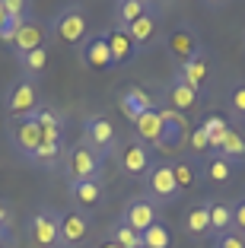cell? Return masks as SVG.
<instances>
[{"label":"cell","instance_id":"obj_1","mask_svg":"<svg viewBox=\"0 0 245 248\" xmlns=\"http://www.w3.org/2000/svg\"><path fill=\"white\" fill-rule=\"evenodd\" d=\"M102 169H105V159L96 153L93 146H86L83 140H77L73 146L64 150V159H61V172H64L67 182H102Z\"/></svg>","mask_w":245,"mask_h":248},{"label":"cell","instance_id":"obj_2","mask_svg":"<svg viewBox=\"0 0 245 248\" xmlns=\"http://www.w3.org/2000/svg\"><path fill=\"white\" fill-rule=\"evenodd\" d=\"M144 197H150L153 207H169L181 197L179 185L172 178V162L169 159H156L150 166V172L144 175Z\"/></svg>","mask_w":245,"mask_h":248},{"label":"cell","instance_id":"obj_3","mask_svg":"<svg viewBox=\"0 0 245 248\" xmlns=\"http://www.w3.org/2000/svg\"><path fill=\"white\" fill-rule=\"evenodd\" d=\"M86 13H83V7H77V3H67V7L58 10V16L51 19V32H54V38H58L61 45H67V48H80V45L86 42Z\"/></svg>","mask_w":245,"mask_h":248},{"label":"cell","instance_id":"obj_4","mask_svg":"<svg viewBox=\"0 0 245 248\" xmlns=\"http://www.w3.org/2000/svg\"><path fill=\"white\" fill-rule=\"evenodd\" d=\"M115 162L128 178H144L156 159H153V150L147 143H140L137 137H124V140H118Z\"/></svg>","mask_w":245,"mask_h":248},{"label":"cell","instance_id":"obj_5","mask_svg":"<svg viewBox=\"0 0 245 248\" xmlns=\"http://www.w3.org/2000/svg\"><path fill=\"white\" fill-rule=\"evenodd\" d=\"M80 140L86 146H93L102 159L115 156V150H118V131L105 115H89L86 121H83V137Z\"/></svg>","mask_w":245,"mask_h":248},{"label":"cell","instance_id":"obj_6","mask_svg":"<svg viewBox=\"0 0 245 248\" xmlns=\"http://www.w3.org/2000/svg\"><path fill=\"white\" fill-rule=\"evenodd\" d=\"M38 105H42V102H38V89H35V83L26 80V77H19V80L7 89V95H3V108H7L10 121L29 118Z\"/></svg>","mask_w":245,"mask_h":248},{"label":"cell","instance_id":"obj_7","mask_svg":"<svg viewBox=\"0 0 245 248\" xmlns=\"http://www.w3.org/2000/svg\"><path fill=\"white\" fill-rule=\"evenodd\" d=\"M188 134H191L188 118L179 115V111L163 108V134H159L156 153H179V150H185L188 146Z\"/></svg>","mask_w":245,"mask_h":248},{"label":"cell","instance_id":"obj_8","mask_svg":"<svg viewBox=\"0 0 245 248\" xmlns=\"http://www.w3.org/2000/svg\"><path fill=\"white\" fill-rule=\"evenodd\" d=\"M45 42H48V29H45V22L38 19L35 13H29L26 19L19 22V29H16L10 48L16 51V58H22V54L35 51V48H45Z\"/></svg>","mask_w":245,"mask_h":248},{"label":"cell","instance_id":"obj_9","mask_svg":"<svg viewBox=\"0 0 245 248\" xmlns=\"http://www.w3.org/2000/svg\"><path fill=\"white\" fill-rule=\"evenodd\" d=\"M121 219L128 223L134 232H147V229L153 226L159 219V207H153V201L150 197H144V194H134V197H128L124 201V207H121Z\"/></svg>","mask_w":245,"mask_h":248},{"label":"cell","instance_id":"obj_10","mask_svg":"<svg viewBox=\"0 0 245 248\" xmlns=\"http://www.w3.org/2000/svg\"><path fill=\"white\" fill-rule=\"evenodd\" d=\"M89 235V217L77 210H64L58 217V248H80Z\"/></svg>","mask_w":245,"mask_h":248},{"label":"cell","instance_id":"obj_11","mask_svg":"<svg viewBox=\"0 0 245 248\" xmlns=\"http://www.w3.org/2000/svg\"><path fill=\"white\" fill-rule=\"evenodd\" d=\"M10 143H13V150L22 156V159H29L38 146L45 143L42 127H38L35 118L29 115V118H22V121H13V124H10Z\"/></svg>","mask_w":245,"mask_h":248},{"label":"cell","instance_id":"obj_12","mask_svg":"<svg viewBox=\"0 0 245 248\" xmlns=\"http://www.w3.org/2000/svg\"><path fill=\"white\" fill-rule=\"evenodd\" d=\"M172 80H179L181 86H188L191 93L201 95L204 89H207V80H210V58L201 51L191 61H185V64H175V77Z\"/></svg>","mask_w":245,"mask_h":248},{"label":"cell","instance_id":"obj_13","mask_svg":"<svg viewBox=\"0 0 245 248\" xmlns=\"http://www.w3.org/2000/svg\"><path fill=\"white\" fill-rule=\"evenodd\" d=\"M58 210L42 207L38 213H32L29 219V235L38 248H58Z\"/></svg>","mask_w":245,"mask_h":248},{"label":"cell","instance_id":"obj_14","mask_svg":"<svg viewBox=\"0 0 245 248\" xmlns=\"http://www.w3.org/2000/svg\"><path fill=\"white\" fill-rule=\"evenodd\" d=\"M118 108H121V115L128 118L131 124H134L140 115L159 108V99H156V95H150L144 86H128L121 95H118Z\"/></svg>","mask_w":245,"mask_h":248},{"label":"cell","instance_id":"obj_15","mask_svg":"<svg viewBox=\"0 0 245 248\" xmlns=\"http://www.w3.org/2000/svg\"><path fill=\"white\" fill-rule=\"evenodd\" d=\"M80 61H83L86 70H115L105 32H99V35H86V42L80 45Z\"/></svg>","mask_w":245,"mask_h":248},{"label":"cell","instance_id":"obj_16","mask_svg":"<svg viewBox=\"0 0 245 248\" xmlns=\"http://www.w3.org/2000/svg\"><path fill=\"white\" fill-rule=\"evenodd\" d=\"M159 26H163V7H153L147 16H140L134 26H128V35L134 38V45H137V51H147V48H153L159 38Z\"/></svg>","mask_w":245,"mask_h":248},{"label":"cell","instance_id":"obj_17","mask_svg":"<svg viewBox=\"0 0 245 248\" xmlns=\"http://www.w3.org/2000/svg\"><path fill=\"white\" fill-rule=\"evenodd\" d=\"M163 108L169 111H179V115H195L197 108H201V95L191 93L188 86H181L179 80H172L166 89H163Z\"/></svg>","mask_w":245,"mask_h":248},{"label":"cell","instance_id":"obj_18","mask_svg":"<svg viewBox=\"0 0 245 248\" xmlns=\"http://www.w3.org/2000/svg\"><path fill=\"white\" fill-rule=\"evenodd\" d=\"M105 38H108V51H112V64H115V70L118 67H128V64H134V58H137V45H134V38L128 35V29H118V26H112V29L105 32Z\"/></svg>","mask_w":245,"mask_h":248},{"label":"cell","instance_id":"obj_19","mask_svg":"<svg viewBox=\"0 0 245 248\" xmlns=\"http://www.w3.org/2000/svg\"><path fill=\"white\" fill-rule=\"evenodd\" d=\"M32 118L38 121L45 140H51V143H64L67 140V118H64V111H54L51 105H38V108L32 111Z\"/></svg>","mask_w":245,"mask_h":248},{"label":"cell","instance_id":"obj_20","mask_svg":"<svg viewBox=\"0 0 245 248\" xmlns=\"http://www.w3.org/2000/svg\"><path fill=\"white\" fill-rule=\"evenodd\" d=\"M166 48H169V54L175 58V64H185V61H191L195 54H201V42H197L195 29H188V26L175 29L172 35L166 38Z\"/></svg>","mask_w":245,"mask_h":248},{"label":"cell","instance_id":"obj_21","mask_svg":"<svg viewBox=\"0 0 245 248\" xmlns=\"http://www.w3.org/2000/svg\"><path fill=\"white\" fill-rule=\"evenodd\" d=\"M134 127V134L131 137H137L140 143H147L156 153V146H159V134H163V105L159 108H153V111H147V115H140L137 121L131 124Z\"/></svg>","mask_w":245,"mask_h":248},{"label":"cell","instance_id":"obj_22","mask_svg":"<svg viewBox=\"0 0 245 248\" xmlns=\"http://www.w3.org/2000/svg\"><path fill=\"white\" fill-rule=\"evenodd\" d=\"M70 201H73V210L77 213H93L96 207L102 204V182H73L70 185Z\"/></svg>","mask_w":245,"mask_h":248},{"label":"cell","instance_id":"obj_23","mask_svg":"<svg viewBox=\"0 0 245 248\" xmlns=\"http://www.w3.org/2000/svg\"><path fill=\"white\" fill-rule=\"evenodd\" d=\"M181 229H185L188 239H204V235L210 232V201H197V204L185 213Z\"/></svg>","mask_w":245,"mask_h":248},{"label":"cell","instance_id":"obj_24","mask_svg":"<svg viewBox=\"0 0 245 248\" xmlns=\"http://www.w3.org/2000/svg\"><path fill=\"white\" fill-rule=\"evenodd\" d=\"M153 7H156V3H150V0H118L115 3V26L118 29H128V26H134L140 16L150 13Z\"/></svg>","mask_w":245,"mask_h":248},{"label":"cell","instance_id":"obj_25","mask_svg":"<svg viewBox=\"0 0 245 248\" xmlns=\"http://www.w3.org/2000/svg\"><path fill=\"white\" fill-rule=\"evenodd\" d=\"M172 178H175V185H179V191L197 188V182H201V162L191 159V156H181V159H175V162H172Z\"/></svg>","mask_w":245,"mask_h":248},{"label":"cell","instance_id":"obj_26","mask_svg":"<svg viewBox=\"0 0 245 248\" xmlns=\"http://www.w3.org/2000/svg\"><path fill=\"white\" fill-rule=\"evenodd\" d=\"M232 175H236V166H229L226 159H220V156H213V153H210L201 166V178L210 182V185H229Z\"/></svg>","mask_w":245,"mask_h":248},{"label":"cell","instance_id":"obj_27","mask_svg":"<svg viewBox=\"0 0 245 248\" xmlns=\"http://www.w3.org/2000/svg\"><path fill=\"white\" fill-rule=\"evenodd\" d=\"M213 156L226 159L229 166H242L245 162V137L236 131V127H229V134L223 137V143H220V150H216Z\"/></svg>","mask_w":245,"mask_h":248},{"label":"cell","instance_id":"obj_28","mask_svg":"<svg viewBox=\"0 0 245 248\" xmlns=\"http://www.w3.org/2000/svg\"><path fill=\"white\" fill-rule=\"evenodd\" d=\"M232 232V204L223 201H210V235L223 239Z\"/></svg>","mask_w":245,"mask_h":248},{"label":"cell","instance_id":"obj_29","mask_svg":"<svg viewBox=\"0 0 245 248\" xmlns=\"http://www.w3.org/2000/svg\"><path fill=\"white\" fill-rule=\"evenodd\" d=\"M172 229H169V223L163 217L153 223L147 232H140V248H172Z\"/></svg>","mask_w":245,"mask_h":248},{"label":"cell","instance_id":"obj_30","mask_svg":"<svg viewBox=\"0 0 245 248\" xmlns=\"http://www.w3.org/2000/svg\"><path fill=\"white\" fill-rule=\"evenodd\" d=\"M61 159H64V143H51V140H45V143L38 146L26 162L35 166V169H54Z\"/></svg>","mask_w":245,"mask_h":248},{"label":"cell","instance_id":"obj_31","mask_svg":"<svg viewBox=\"0 0 245 248\" xmlns=\"http://www.w3.org/2000/svg\"><path fill=\"white\" fill-rule=\"evenodd\" d=\"M19 67H22V77L35 83L38 77L48 70V45H45V48H35V51H29V54H22Z\"/></svg>","mask_w":245,"mask_h":248},{"label":"cell","instance_id":"obj_32","mask_svg":"<svg viewBox=\"0 0 245 248\" xmlns=\"http://www.w3.org/2000/svg\"><path fill=\"white\" fill-rule=\"evenodd\" d=\"M201 127H204V134H207V140H210V153H216L220 143H223V137L229 134L232 124L226 121V118H220V115H210V118H204V121H201Z\"/></svg>","mask_w":245,"mask_h":248},{"label":"cell","instance_id":"obj_33","mask_svg":"<svg viewBox=\"0 0 245 248\" xmlns=\"http://www.w3.org/2000/svg\"><path fill=\"white\" fill-rule=\"evenodd\" d=\"M105 239H112L118 248H140V232H134V229H131L121 217L108 226V235H105Z\"/></svg>","mask_w":245,"mask_h":248},{"label":"cell","instance_id":"obj_34","mask_svg":"<svg viewBox=\"0 0 245 248\" xmlns=\"http://www.w3.org/2000/svg\"><path fill=\"white\" fill-rule=\"evenodd\" d=\"M188 153H191V159H201V156L210 153V140H207V134H204L201 124L188 134Z\"/></svg>","mask_w":245,"mask_h":248},{"label":"cell","instance_id":"obj_35","mask_svg":"<svg viewBox=\"0 0 245 248\" xmlns=\"http://www.w3.org/2000/svg\"><path fill=\"white\" fill-rule=\"evenodd\" d=\"M229 111L236 121H245V80H239L229 89Z\"/></svg>","mask_w":245,"mask_h":248},{"label":"cell","instance_id":"obj_36","mask_svg":"<svg viewBox=\"0 0 245 248\" xmlns=\"http://www.w3.org/2000/svg\"><path fill=\"white\" fill-rule=\"evenodd\" d=\"M232 232L245 235V197H239L232 204Z\"/></svg>","mask_w":245,"mask_h":248},{"label":"cell","instance_id":"obj_37","mask_svg":"<svg viewBox=\"0 0 245 248\" xmlns=\"http://www.w3.org/2000/svg\"><path fill=\"white\" fill-rule=\"evenodd\" d=\"M216 248H245V235L229 232V235H223V239H216Z\"/></svg>","mask_w":245,"mask_h":248},{"label":"cell","instance_id":"obj_38","mask_svg":"<svg viewBox=\"0 0 245 248\" xmlns=\"http://www.w3.org/2000/svg\"><path fill=\"white\" fill-rule=\"evenodd\" d=\"M10 223H13V207L0 201V229H10Z\"/></svg>","mask_w":245,"mask_h":248},{"label":"cell","instance_id":"obj_39","mask_svg":"<svg viewBox=\"0 0 245 248\" xmlns=\"http://www.w3.org/2000/svg\"><path fill=\"white\" fill-rule=\"evenodd\" d=\"M0 248H13V229H0Z\"/></svg>","mask_w":245,"mask_h":248},{"label":"cell","instance_id":"obj_40","mask_svg":"<svg viewBox=\"0 0 245 248\" xmlns=\"http://www.w3.org/2000/svg\"><path fill=\"white\" fill-rule=\"evenodd\" d=\"M7 22H10V16H7V10H3V0H0V42L7 35Z\"/></svg>","mask_w":245,"mask_h":248},{"label":"cell","instance_id":"obj_41","mask_svg":"<svg viewBox=\"0 0 245 248\" xmlns=\"http://www.w3.org/2000/svg\"><path fill=\"white\" fill-rule=\"evenodd\" d=\"M96 248H118V245H115V242H112V239H102V242H99V245H96Z\"/></svg>","mask_w":245,"mask_h":248},{"label":"cell","instance_id":"obj_42","mask_svg":"<svg viewBox=\"0 0 245 248\" xmlns=\"http://www.w3.org/2000/svg\"><path fill=\"white\" fill-rule=\"evenodd\" d=\"M213 248H216V245H213Z\"/></svg>","mask_w":245,"mask_h":248}]
</instances>
